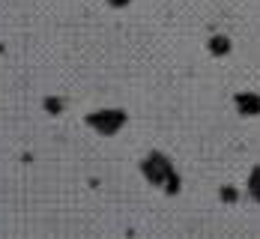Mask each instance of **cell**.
Wrapping results in <instances>:
<instances>
[{
	"label": "cell",
	"mask_w": 260,
	"mask_h": 239,
	"mask_svg": "<svg viewBox=\"0 0 260 239\" xmlns=\"http://www.w3.org/2000/svg\"><path fill=\"white\" fill-rule=\"evenodd\" d=\"M251 188H254V194L260 197V170L254 174V180H251Z\"/></svg>",
	"instance_id": "1"
}]
</instances>
